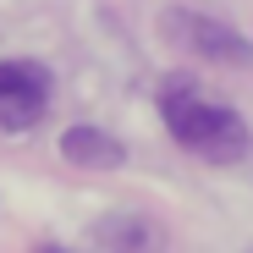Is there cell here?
Returning a JSON list of instances; mask_svg holds the SVG:
<instances>
[{
	"label": "cell",
	"mask_w": 253,
	"mask_h": 253,
	"mask_svg": "<svg viewBox=\"0 0 253 253\" xmlns=\"http://www.w3.org/2000/svg\"><path fill=\"white\" fill-rule=\"evenodd\" d=\"M126 231H138L143 242H149V253H165V237L160 231H149V220H116V237H126ZM138 242H110V253H132Z\"/></svg>",
	"instance_id": "5b68a950"
},
{
	"label": "cell",
	"mask_w": 253,
	"mask_h": 253,
	"mask_svg": "<svg viewBox=\"0 0 253 253\" xmlns=\"http://www.w3.org/2000/svg\"><path fill=\"white\" fill-rule=\"evenodd\" d=\"M176 33H182V44L193 50V55H204V61H248L253 55V44L248 39H237L226 22H215V17H176Z\"/></svg>",
	"instance_id": "3957f363"
},
{
	"label": "cell",
	"mask_w": 253,
	"mask_h": 253,
	"mask_svg": "<svg viewBox=\"0 0 253 253\" xmlns=\"http://www.w3.org/2000/svg\"><path fill=\"white\" fill-rule=\"evenodd\" d=\"M61 154L72 165H94V171H110V165H121V143L94 132V126H72V132L61 138Z\"/></svg>",
	"instance_id": "277c9868"
},
{
	"label": "cell",
	"mask_w": 253,
	"mask_h": 253,
	"mask_svg": "<svg viewBox=\"0 0 253 253\" xmlns=\"http://www.w3.org/2000/svg\"><path fill=\"white\" fill-rule=\"evenodd\" d=\"M50 110V72L39 61H0V126L28 132Z\"/></svg>",
	"instance_id": "7a4b0ae2"
},
{
	"label": "cell",
	"mask_w": 253,
	"mask_h": 253,
	"mask_svg": "<svg viewBox=\"0 0 253 253\" xmlns=\"http://www.w3.org/2000/svg\"><path fill=\"white\" fill-rule=\"evenodd\" d=\"M160 110H165V126H171V138L182 149H193L198 160H215V165H231L248 154V121L220 105V99H204L193 83L171 77L165 83V94H160Z\"/></svg>",
	"instance_id": "6da1fadb"
}]
</instances>
